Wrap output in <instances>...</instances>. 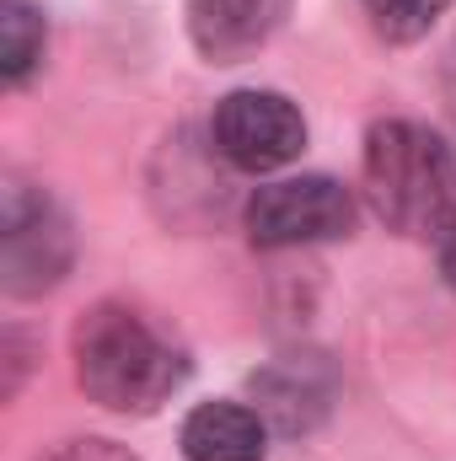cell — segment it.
<instances>
[{
    "label": "cell",
    "mask_w": 456,
    "mask_h": 461,
    "mask_svg": "<svg viewBox=\"0 0 456 461\" xmlns=\"http://www.w3.org/2000/svg\"><path fill=\"white\" fill-rule=\"evenodd\" d=\"M70 354L81 392L114 413H156L188 381L183 348L123 301L92 306L70 333Z\"/></svg>",
    "instance_id": "obj_1"
},
{
    "label": "cell",
    "mask_w": 456,
    "mask_h": 461,
    "mask_svg": "<svg viewBox=\"0 0 456 461\" xmlns=\"http://www.w3.org/2000/svg\"><path fill=\"white\" fill-rule=\"evenodd\" d=\"M360 172H365V199L387 230L441 241L456 226V156L435 129L414 118L370 123Z\"/></svg>",
    "instance_id": "obj_2"
},
{
    "label": "cell",
    "mask_w": 456,
    "mask_h": 461,
    "mask_svg": "<svg viewBox=\"0 0 456 461\" xmlns=\"http://www.w3.org/2000/svg\"><path fill=\"white\" fill-rule=\"evenodd\" d=\"M354 230V194L339 177H285L247 199V241L263 252L339 241Z\"/></svg>",
    "instance_id": "obj_3"
},
{
    "label": "cell",
    "mask_w": 456,
    "mask_h": 461,
    "mask_svg": "<svg viewBox=\"0 0 456 461\" xmlns=\"http://www.w3.org/2000/svg\"><path fill=\"white\" fill-rule=\"evenodd\" d=\"M210 134H215V150L226 156L236 172H279L290 167L301 150H306V118L290 97L279 92H231L221 97V108L210 118Z\"/></svg>",
    "instance_id": "obj_4"
},
{
    "label": "cell",
    "mask_w": 456,
    "mask_h": 461,
    "mask_svg": "<svg viewBox=\"0 0 456 461\" xmlns=\"http://www.w3.org/2000/svg\"><path fill=\"white\" fill-rule=\"evenodd\" d=\"M76 230L49 194L11 188L5 194V290L11 295H43L70 274Z\"/></svg>",
    "instance_id": "obj_5"
},
{
    "label": "cell",
    "mask_w": 456,
    "mask_h": 461,
    "mask_svg": "<svg viewBox=\"0 0 456 461\" xmlns=\"http://www.w3.org/2000/svg\"><path fill=\"white\" fill-rule=\"evenodd\" d=\"M188 38L210 65L252 59L290 16V0H183Z\"/></svg>",
    "instance_id": "obj_6"
},
{
    "label": "cell",
    "mask_w": 456,
    "mask_h": 461,
    "mask_svg": "<svg viewBox=\"0 0 456 461\" xmlns=\"http://www.w3.org/2000/svg\"><path fill=\"white\" fill-rule=\"evenodd\" d=\"M183 456L188 461H263L269 435L263 419L242 402H199L183 419Z\"/></svg>",
    "instance_id": "obj_7"
},
{
    "label": "cell",
    "mask_w": 456,
    "mask_h": 461,
    "mask_svg": "<svg viewBox=\"0 0 456 461\" xmlns=\"http://www.w3.org/2000/svg\"><path fill=\"white\" fill-rule=\"evenodd\" d=\"M43 38H49V27L27 0L0 5V70H5L11 86H22L32 76V65L43 59Z\"/></svg>",
    "instance_id": "obj_8"
},
{
    "label": "cell",
    "mask_w": 456,
    "mask_h": 461,
    "mask_svg": "<svg viewBox=\"0 0 456 461\" xmlns=\"http://www.w3.org/2000/svg\"><path fill=\"white\" fill-rule=\"evenodd\" d=\"M360 5L387 43H414L451 11V0H360Z\"/></svg>",
    "instance_id": "obj_9"
},
{
    "label": "cell",
    "mask_w": 456,
    "mask_h": 461,
    "mask_svg": "<svg viewBox=\"0 0 456 461\" xmlns=\"http://www.w3.org/2000/svg\"><path fill=\"white\" fill-rule=\"evenodd\" d=\"M43 461H140V456L129 446H118V440H65Z\"/></svg>",
    "instance_id": "obj_10"
},
{
    "label": "cell",
    "mask_w": 456,
    "mask_h": 461,
    "mask_svg": "<svg viewBox=\"0 0 456 461\" xmlns=\"http://www.w3.org/2000/svg\"><path fill=\"white\" fill-rule=\"evenodd\" d=\"M5 354H11V359H5V365H11V375H5V397H16V392H22V370H27V339L11 333V339H5Z\"/></svg>",
    "instance_id": "obj_11"
},
{
    "label": "cell",
    "mask_w": 456,
    "mask_h": 461,
    "mask_svg": "<svg viewBox=\"0 0 456 461\" xmlns=\"http://www.w3.org/2000/svg\"><path fill=\"white\" fill-rule=\"evenodd\" d=\"M441 274H446V285L456 290V226L441 236Z\"/></svg>",
    "instance_id": "obj_12"
}]
</instances>
